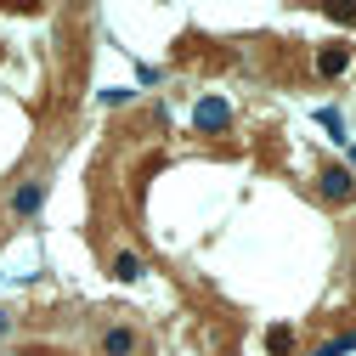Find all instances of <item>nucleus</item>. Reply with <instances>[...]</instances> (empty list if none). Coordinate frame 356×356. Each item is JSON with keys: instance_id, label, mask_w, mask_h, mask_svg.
<instances>
[{"instance_id": "1", "label": "nucleus", "mask_w": 356, "mask_h": 356, "mask_svg": "<svg viewBox=\"0 0 356 356\" xmlns=\"http://www.w3.org/2000/svg\"><path fill=\"white\" fill-rule=\"evenodd\" d=\"M193 124L204 130V136H220V130H227V124H232V108H227V102H220V97H204V102L193 108Z\"/></svg>"}, {"instance_id": "2", "label": "nucleus", "mask_w": 356, "mask_h": 356, "mask_svg": "<svg viewBox=\"0 0 356 356\" xmlns=\"http://www.w3.org/2000/svg\"><path fill=\"white\" fill-rule=\"evenodd\" d=\"M317 187H323V198H328V204H350V198H356L350 170H339V164H334V170H323V181H317Z\"/></svg>"}, {"instance_id": "3", "label": "nucleus", "mask_w": 356, "mask_h": 356, "mask_svg": "<svg viewBox=\"0 0 356 356\" xmlns=\"http://www.w3.org/2000/svg\"><path fill=\"white\" fill-rule=\"evenodd\" d=\"M40 204H46V181H23L17 193H12V215H40Z\"/></svg>"}, {"instance_id": "4", "label": "nucleus", "mask_w": 356, "mask_h": 356, "mask_svg": "<svg viewBox=\"0 0 356 356\" xmlns=\"http://www.w3.org/2000/svg\"><path fill=\"white\" fill-rule=\"evenodd\" d=\"M345 63H350V51H345V46H323V51H317V74H328V79H334V74H345Z\"/></svg>"}, {"instance_id": "5", "label": "nucleus", "mask_w": 356, "mask_h": 356, "mask_svg": "<svg viewBox=\"0 0 356 356\" xmlns=\"http://www.w3.org/2000/svg\"><path fill=\"white\" fill-rule=\"evenodd\" d=\"M142 272H147L142 254H130V249H124V254H113V277H119V283H136Z\"/></svg>"}, {"instance_id": "6", "label": "nucleus", "mask_w": 356, "mask_h": 356, "mask_svg": "<svg viewBox=\"0 0 356 356\" xmlns=\"http://www.w3.org/2000/svg\"><path fill=\"white\" fill-rule=\"evenodd\" d=\"M102 350L108 356H130V350H136V334H130V328H108L102 334Z\"/></svg>"}, {"instance_id": "7", "label": "nucleus", "mask_w": 356, "mask_h": 356, "mask_svg": "<svg viewBox=\"0 0 356 356\" xmlns=\"http://www.w3.org/2000/svg\"><path fill=\"white\" fill-rule=\"evenodd\" d=\"M266 345H272L277 356H289V350H294V328H283V323H277L272 334H266Z\"/></svg>"}, {"instance_id": "8", "label": "nucleus", "mask_w": 356, "mask_h": 356, "mask_svg": "<svg viewBox=\"0 0 356 356\" xmlns=\"http://www.w3.org/2000/svg\"><path fill=\"white\" fill-rule=\"evenodd\" d=\"M345 350H356V334H345V339H328L323 350H311V356H345Z\"/></svg>"}, {"instance_id": "9", "label": "nucleus", "mask_w": 356, "mask_h": 356, "mask_svg": "<svg viewBox=\"0 0 356 356\" xmlns=\"http://www.w3.org/2000/svg\"><path fill=\"white\" fill-rule=\"evenodd\" d=\"M317 124H323V130H328V136H334V142H339V136H345V124H339V113H334V108H323V113H317Z\"/></svg>"}, {"instance_id": "10", "label": "nucleus", "mask_w": 356, "mask_h": 356, "mask_svg": "<svg viewBox=\"0 0 356 356\" xmlns=\"http://www.w3.org/2000/svg\"><path fill=\"white\" fill-rule=\"evenodd\" d=\"M328 17H334V23H356V6H334Z\"/></svg>"}, {"instance_id": "11", "label": "nucleus", "mask_w": 356, "mask_h": 356, "mask_svg": "<svg viewBox=\"0 0 356 356\" xmlns=\"http://www.w3.org/2000/svg\"><path fill=\"white\" fill-rule=\"evenodd\" d=\"M6 328H12V317H6V311H0V339H6Z\"/></svg>"}, {"instance_id": "12", "label": "nucleus", "mask_w": 356, "mask_h": 356, "mask_svg": "<svg viewBox=\"0 0 356 356\" xmlns=\"http://www.w3.org/2000/svg\"><path fill=\"white\" fill-rule=\"evenodd\" d=\"M350 164H356V147H350Z\"/></svg>"}]
</instances>
